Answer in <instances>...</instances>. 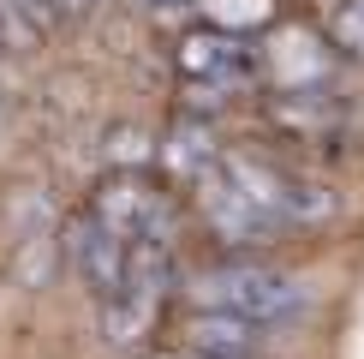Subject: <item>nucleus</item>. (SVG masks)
<instances>
[{
    "instance_id": "12",
    "label": "nucleus",
    "mask_w": 364,
    "mask_h": 359,
    "mask_svg": "<svg viewBox=\"0 0 364 359\" xmlns=\"http://www.w3.org/2000/svg\"><path fill=\"white\" fill-rule=\"evenodd\" d=\"M316 30L341 54L364 60V0H316Z\"/></svg>"
},
{
    "instance_id": "7",
    "label": "nucleus",
    "mask_w": 364,
    "mask_h": 359,
    "mask_svg": "<svg viewBox=\"0 0 364 359\" xmlns=\"http://www.w3.org/2000/svg\"><path fill=\"white\" fill-rule=\"evenodd\" d=\"M173 66H179L186 84H233V78H251L257 72V48L245 36H233V30L203 24V30H186L179 36Z\"/></svg>"
},
{
    "instance_id": "2",
    "label": "nucleus",
    "mask_w": 364,
    "mask_h": 359,
    "mask_svg": "<svg viewBox=\"0 0 364 359\" xmlns=\"http://www.w3.org/2000/svg\"><path fill=\"white\" fill-rule=\"evenodd\" d=\"M173 288V239H132V264L114 299H102V341L119 353L144 348Z\"/></svg>"
},
{
    "instance_id": "5",
    "label": "nucleus",
    "mask_w": 364,
    "mask_h": 359,
    "mask_svg": "<svg viewBox=\"0 0 364 359\" xmlns=\"http://www.w3.org/2000/svg\"><path fill=\"white\" fill-rule=\"evenodd\" d=\"M191 204H197L203 228L215 234L221 246H269V239L281 234V222H269L263 209H257L245 192L221 174V162H215V174H203V180L191 186Z\"/></svg>"
},
{
    "instance_id": "1",
    "label": "nucleus",
    "mask_w": 364,
    "mask_h": 359,
    "mask_svg": "<svg viewBox=\"0 0 364 359\" xmlns=\"http://www.w3.org/2000/svg\"><path fill=\"white\" fill-rule=\"evenodd\" d=\"M186 299L203 311H233V318H251V323H293L299 311H305V288H299L293 276H281V269L269 264H209L197 269L186 281Z\"/></svg>"
},
{
    "instance_id": "16",
    "label": "nucleus",
    "mask_w": 364,
    "mask_h": 359,
    "mask_svg": "<svg viewBox=\"0 0 364 359\" xmlns=\"http://www.w3.org/2000/svg\"><path fill=\"white\" fill-rule=\"evenodd\" d=\"M54 6H60V12H84L90 0H54Z\"/></svg>"
},
{
    "instance_id": "17",
    "label": "nucleus",
    "mask_w": 364,
    "mask_h": 359,
    "mask_svg": "<svg viewBox=\"0 0 364 359\" xmlns=\"http://www.w3.org/2000/svg\"><path fill=\"white\" fill-rule=\"evenodd\" d=\"M156 6H186V0H156Z\"/></svg>"
},
{
    "instance_id": "15",
    "label": "nucleus",
    "mask_w": 364,
    "mask_h": 359,
    "mask_svg": "<svg viewBox=\"0 0 364 359\" xmlns=\"http://www.w3.org/2000/svg\"><path fill=\"white\" fill-rule=\"evenodd\" d=\"M138 359H186V348H138Z\"/></svg>"
},
{
    "instance_id": "4",
    "label": "nucleus",
    "mask_w": 364,
    "mask_h": 359,
    "mask_svg": "<svg viewBox=\"0 0 364 359\" xmlns=\"http://www.w3.org/2000/svg\"><path fill=\"white\" fill-rule=\"evenodd\" d=\"M257 66L269 72L275 90H328V72H335V42L316 24L281 19L269 24V42L257 48Z\"/></svg>"
},
{
    "instance_id": "3",
    "label": "nucleus",
    "mask_w": 364,
    "mask_h": 359,
    "mask_svg": "<svg viewBox=\"0 0 364 359\" xmlns=\"http://www.w3.org/2000/svg\"><path fill=\"white\" fill-rule=\"evenodd\" d=\"M90 216L108 222L114 234L126 239H173V204L168 192L149 180V168H132V174H102L90 186Z\"/></svg>"
},
{
    "instance_id": "10",
    "label": "nucleus",
    "mask_w": 364,
    "mask_h": 359,
    "mask_svg": "<svg viewBox=\"0 0 364 359\" xmlns=\"http://www.w3.org/2000/svg\"><path fill=\"white\" fill-rule=\"evenodd\" d=\"M257 329L263 323H251V318H233V311H203V306H191V318H186V353H203V359H251L257 353Z\"/></svg>"
},
{
    "instance_id": "9",
    "label": "nucleus",
    "mask_w": 364,
    "mask_h": 359,
    "mask_svg": "<svg viewBox=\"0 0 364 359\" xmlns=\"http://www.w3.org/2000/svg\"><path fill=\"white\" fill-rule=\"evenodd\" d=\"M156 162L168 168L173 180H186V186H197L203 174H215L221 162V144H215V126H209L203 114H179L168 132H161V150Z\"/></svg>"
},
{
    "instance_id": "18",
    "label": "nucleus",
    "mask_w": 364,
    "mask_h": 359,
    "mask_svg": "<svg viewBox=\"0 0 364 359\" xmlns=\"http://www.w3.org/2000/svg\"><path fill=\"white\" fill-rule=\"evenodd\" d=\"M191 359H203V353H191Z\"/></svg>"
},
{
    "instance_id": "6",
    "label": "nucleus",
    "mask_w": 364,
    "mask_h": 359,
    "mask_svg": "<svg viewBox=\"0 0 364 359\" xmlns=\"http://www.w3.org/2000/svg\"><path fill=\"white\" fill-rule=\"evenodd\" d=\"M66 264H72V276H78L96 299H114L119 281H126V264H132V239L114 234L108 222H96L84 209V216L66 228Z\"/></svg>"
},
{
    "instance_id": "14",
    "label": "nucleus",
    "mask_w": 364,
    "mask_h": 359,
    "mask_svg": "<svg viewBox=\"0 0 364 359\" xmlns=\"http://www.w3.org/2000/svg\"><path fill=\"white\" fill-rule=\"evenodd\" d=\"M60 19L54 0H0V30H12L18 42H30L36 30H48Z\"/></svg>"
},
{
    "instance_id": "8",
    "label": "nucleus",
    "mask_w": 364,
    "mask_h": 359,
    "mask_svg": "<svg viewBox=\"0 0 364 359\" xmlns=\"http://www.w3.org/2000/svg\"><path fill=\"white\" fill-rule=\"evenodd\" d=\"M221 174L233 180L245 198L263 209L269 222H281V228H293L287 222V186H293V168H281V162L257 156V150H221Z\"/></svg>"
},
{
    "instance_id": "19",
    "label": "nucleus",
    "mask_w": 364,
    "mask_h": 359,
    "mask_svg": "<svg viewBox=\"0 0 364 359\" xmlns=\"http://www.w3.org/2000/svg\"><path fill=\"white\" fill-rule=\"evenodd\" d=\"M0 36H6V30H0Z\"/></svg>"
},
{
    "instance_id": "11",
    "label": "nucleus",
    "mask_w": 364,
    "mask_h": 359,
    "mask_svg": "<svg viewBox=\"0 0 364 359\" xmlns=\"http://www.w3.org/2000/svg\"><path fill=\"white\" fill-rule=\"evenodd\" d=\"M156 150H161V138L149 126H138V120H114V126L102 132V168H114V174L156 168Z\"/></svg>"
},
{
    "instance_id": "13",
    "label": "nucleus",
    "mask_w": 364,
    "mask_h": 359,
    "mask_svg": "<svg viewBox=\"0 0 364 359\" xmlns=\"http://www.w3.org/2000/svg\"><path fill=\"white\" fill-rule=\"evenodd\" d=\"M203 19L215 30H233V36H251V30L275 24V0H197Z\"/></svg>"
}]
</instances>
